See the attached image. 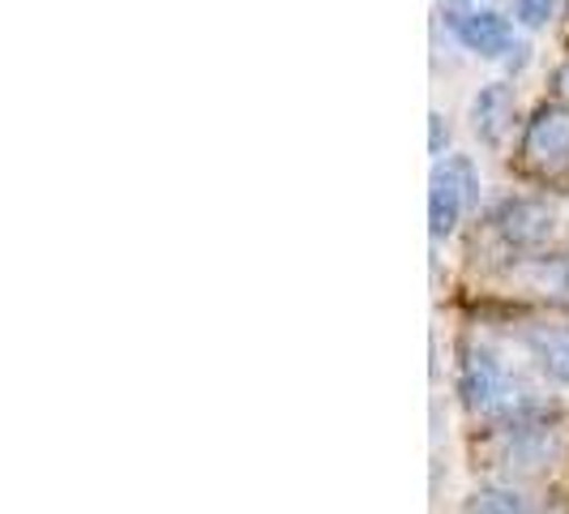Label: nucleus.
Instances as JSON below:
<instances>
[{"label":"nucleus","instance_id":"1","mask_svg":"<svg viewBox=\"0 0 569 514\" xmlns=\"http://www.w3.org/2000/svg\"><path fill=\"white\" fill-rule=\"evenodd\" d=\"M462 395L471 403V412L480 416H522L527 407H536V395L527 382H518V373L492 352L476 347L462 365Z\"/></svg>","mask_w":569,"mask_h":514},{"label":"nucleus","instance_id":"2","mask_svg":"<svg viewBox=\"0 0 569 514\" xmlns=\"http://www.w3.org/2000/svg\"><path fill=\"white\" fill-rule=\"evenodd\" d=\"M480 201V168L467 155H441L428 180V228L437 240L455 236L462 215Z\"/></svg>","mask_w":569,"mask_h":514},{"label":"nucleus","instance_id":"3","mask_svg":"<svg viewBox=\"0 0 569 514\" xmlns=\"http://www.w3.org/2000/svg\"><path fill=\"white\" fill-rule=\"evenodd\" d=\"M492 231L510 245V249H543L561 219H557V206H548L540 198H506L497 210H492Z\"/></svg>","mask_w":569,"mask_h":514},{"label":"nucleus","instance_id":"4","mask_svg":"<svg viewBox=\"0 0 569 514\" xmlns=\"http://www.w3.org/2000/svg\"><path fill=\"white\" fill-rule=\"evenodd\" d=\"M566 451L561 433L543 425H518L506 428L497 442H492V467L501 472H540V467H552Z\"/></svg>","mask_w":569,"mask_h":514},{"label":"nucleus","instance_id":"5","mask_svg":"<svg viewBox=\"0 0 569 514\" xmlns=\"http://www.w3.org/2000/svg\"><path fill=\"white\" fill-rule=\"evenodd\" d=\"M522 155L536 164V168H566L569 164V112L557 103H543L540 112L527 120V134H522Z\"/></svg>","mask_w":569,"mask_h":514},{"label":"nucleus","instance_id":"6","mask_svg":"<svg viewBox=\"0 0 569 514\" xmlns=\"http://www.w3.org/2000/svg\"><path fill=\"white\" fill-rule=\"evenodd\" d=\"M450 30H455V39L471 57L497 60L506 57V52H513V27L506 13H492V9L450 13Z\"/></svg>","mask_w":569,"mask_h":514},{"label":"nucleus","instance_id":"7","mask_svg":"<svg viewBox=\"0 0 569 514\" xmlns=\"http://www.w3.org/2000/svg\"><path fill=\"white\" fill-rule=\"evenodd\" d=\"M522 347L552 386L569 391V322H531L522 330Z\"/></svg>","mask_w":569,"mask_h":514},{"label":"nucleus","instance_id":"8","mask_svg":"<svg viewBox=\"0 0 569 514\" xmlns=\"http://www.w3.org/2000/svg\"><path fill=\"white\" fill-rule=\"evenodd\" d=\"M513 86L510 82H488L480 86L476 95H471V103H467V120H471V134L488 146H501L506 138V129H510L513 120Z\"/></svg>","mask_w":569,"mask_h":514},{"label":"nucleus","instance_id":"9","mask_svg":"<svg viewBox=\"0 0 569 514\" xmlns=\"http://www.w3.org/2000/svg\"><path fill=\"white\" fill-rule=\"evenodd\" d=\"M462 514H531V502H527L518 488L488 485V488H476V493L462 502Z\"/></svg>","mask_w":569,"mask_h":514},{"label":"nucleus","instance_id":"10","mask_svg":"<svg viewBox=\"0 0 569 514\" xmlns=\"http://www.w3.org/2000/svg\"><path fill=\"white\" fill-rule=\"evenodd\" d=\"M513 18L527 30H543L557 18V0H513Z\"/></svg>","mask_w":569,"mask_h":514},{"label":"nucleus","instance_id":"11","mask_svg":"<svg viewBox=\"0 0 569 514\" xmlns=\"http://www.w3.org/2000/svg\"><path fill=\"white\" fill-rule=\"evenodd\" d=\"M428 120H432V155L441 159V138H450V134H446V116H441V112H432V116H428Z\"/></svg>","mask_w":569,"mask_h":514},{"label":"nucleus","instance_id":"12","mask_svg":"<svg viewBox=\"0 0 569 514\" xmlns=\"http://www.w3.org/2000/svg\"><path fill=\"white\" fill-rule=\"evenodd\" d=\"M527 52H531V48H527V43H513V57H510V69H522V65H527Z\"/></svg>","mask_w":569,"mask_h":514},{"label":"nucleus","instance_id":"13","mask_svg":"<svg viewBox=\"0 0 569 514\" xmlns=\"http://www.w3.org/2000/svg\"><path fill=\"white\" fill-rule=\"evenodd\" d=\"M557 86H561V90H566V95H569V65H566V69H561V73H557Z\"/></svg>","mask_w":569,"mask_h":514},{"label":"nucleus","instance_id":"14","mask_svg":"<svg viewBox=\"0 0 569 514\" xmlns=\"http://www.w3.org/2000/svg\"><path fill=\"white\" fill-rule=\"evenodd\" d=\"M476 4H480V0H476Z\"/></svg>","mask_w":569,"mask_h":514}]
</instances>
